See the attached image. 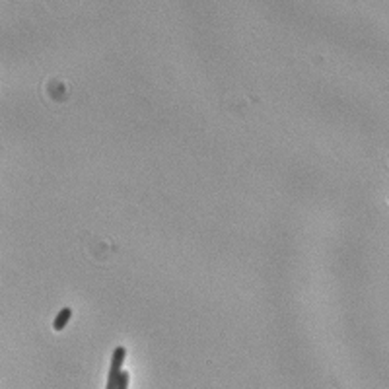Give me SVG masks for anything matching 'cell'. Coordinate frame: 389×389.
<instances>
[{"label": "cell", "instance_id": "cell-1", "mask_svg": "<svg viewBox=\"0 0 389 389\" xmlns=\"http://www.w3.org/2000/svg\"><path fill=\"white\" fill-rule=\"evenodd\" d=\"M125 356H127V350H125V346H117L115 350H113V356H111V370H109V376H107V389H117L119 385V378H121L123 374V362H125Z\"/></svg>", "mask_w": 389, "mask_h": 389}, {"label": "cell", "instance_id": "cell-2", "mask_svg": "<svg viewBox=\"0 0 389 389\" xmlns=\"http://www.w3.org/2000/svg\"><path fill=\"white\" fill-rule=\"evenodd\" d=\"M70 319H72V310H70V308H63V310L56 313L55 321H53V329H55V331H63Z\"/></svg>", "mask_w": 389, "mask_h": 389}, {"label": "cell", "instance_id": "cell-3", "mask_svg": "<svg viewBox=\"0 0 389 389\" xmlns=\"http://www.w3.org/2000/svg\"><path fill=\"white\" fill-rule=\"evenodd\" d=\"M117 389H129V372H123V374H121Z\"/></svg>", "mask_w": 389, "mask_h": 389}]
</instances>
